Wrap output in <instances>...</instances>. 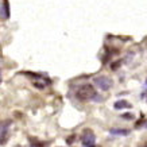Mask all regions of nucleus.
I'll return each instance as SVG.
<instances>
[{
    "instance_id": "nucleus-2",
    "label": "nucleus",
    "mask_w": 147,
    "mask_h": 147,
    "mask_svg": "<svg viewBox=\"0 0 147 147\" xmlns=\"http://www.w3.org/2000/svg\"><path fill=\"white\" fill-rule=\"evenodd\" d=\"M93 81H94V85L101 90H109L112 88V85H113L112 80L107 76H97L94 77Z\"/></svg>"
},
{
    "instance_id": "nucleus-8",
    "label": "nucleus",
    "mask_w": 147,
    "mask_h": 147,
    "mask_svg": "<svg viewBox=\"0 0 147 147\" xmlns=\"http://www.w3.org/2000/svg\"><path fill=\"white\" fill-rule=\"evenodd\" d=\"M121 117H123L124 120H132L135 116H134V113H124V115H121Z\"/></svg>"
},
{
    "instance_id": "nucleus-9",
    "label": "nucleus",
    "mask_w": 147,
    "mask_h": 147,
    "mask_svg": "<svg viewBox=\"0 0 147 147\" xmlns=\"http://www.w3.org/2000/svg\"><path fill=\"white\" fill-rule=\"evenodd\" d=\"M30 143H31V146H32V147H43L42 144H39V143H36L35 140H30Z\"/></svg>"
},
{
    "instance_id": "nucleus-4",
    "label": "nucleus",
    "mask_w": 147,
    "mask_h": 147,
    "mask_svg": "<svg viewBox=\"0 0 147 147\" xmlns=\"http://www.w3.org/2000/svg\"><path fill=\"white\" fill-rule=\"evenodd\" d=\"M9 125H11V120H4L1 123V144H5L7 142V131Z\"/></svg>"
},
{
    "instance_id": "nucleus-3",
    "label": "nucleus",
    "mask_w": 147,
    "mask_h": 147,
    "mask_svg": "<svg viewBox=\"0 0 147 147\" xmlns=\"http://www.w3.org/2000/svg\"><path fill=\"white\" fill-rule=\"evenodd\" d=\"M81 140H82L84 147H92V146H94V140H96V138H94V134L90 131V129H85L84 134H82Z\"/></svg>"
},
{
    "instance_id": "nucleus-5",
    "label": "nucleus",
    "mask_w": 147,
    "mask_h": 147,
    "mask_svg": "<svg viewBox=\"0 0 147 147\" xmlns=\"http://www.w3.org/2000/svg\"><path fill=\"white\" fill-rule=\"evenodd\" d=\"M8 18H9V4L7 0H1V19L5 20Z\"/></svg>"
},
{
    "instance_id": "nucleus-7",
    "label": "nucleus",
    "mask_w": 147,
    "mask_h": 147,
    "mask_svg": "<svg viewBox=\"0 0 147 147\" xmlns=\"http://www.w3.org/2000/svg\"><path fill=\"white\" fill-rule=\"evenodd\" d=\"M109 132H111V135H117V136H127L129 134L128 129H123V128H111Z\"/></svg>"
},
{
    "instance_id": "nucleus-6",
    "label": "nucleus",
    "mask_w": 147,
    "mask_h": 147,
    "mask_svg": "<svg viewBox=\"0 0 147 147\" xmlns=\"http://www.w3.org/2000/svg\"><path fill=\"white\" fill-rule=\"evenodd\" d=\"M113 107H115V109H124V108H131V104L127 100H117Z\"/></svg>"
},
{
    "instance_id": "nucleus-1",
    "label": "nucleus",
    "mask_w": 147,
    "mask_h": 147,
    "mask_svg": "<svg viewBox=\"0 0 147 147\" xmlns=\"http://www.w3.org/2000/svg\"><path fill=\"white\" fill-rule=\"evenodd\" d=\"M96 96H97L96 89L93 88V85H90V84L82 85L76 92V97L78 100H82V101H85V100H94Z\"/></svg>"
},
{
    "instance_id": "nucleus-11",
    "label": "nucleus",
    "mask_w": 147,
    "mask_h": 147,
    "mask_svg": "<svg viewBox=\"0 0 147 147\" xmlns=\"http://www.w3.org/2000/svg\"><path fill=\"white\" fill-rule=\"evenodd\" d=\"M144 88L147 89V80H146V82H144Z\"/></svg>"
},
{
    "instance_id": "nucleus-10",
    "label": "nucleus",
    "mask_w": 147,
    "mask_h": 147,
    "mask_svg": "<svg viewBox=\"0 0 147 147\" xmlns=\"http://www.w3.org/2000/svg\"><path fill=\"white\" fill-rule=\"evenodd\" d=\"M139 147H147V142H144V143L142 144V146H139Z\"/></svg>"
},
{
    "instance_id": "nucleus-12",
    "label": "nucleus",
    "mask_w": 147,
    "mask_h": 147,
    "mask_svg": "<svg viewBox=\"0 0 147 147\" xmlns=\"http://www.w3.org/2000/svg\"><path fill=\"white\" fill-rule=\"evenodd\" d=\"M92 147H94V146H92Z\"/></svg>"
}]
</instances>
